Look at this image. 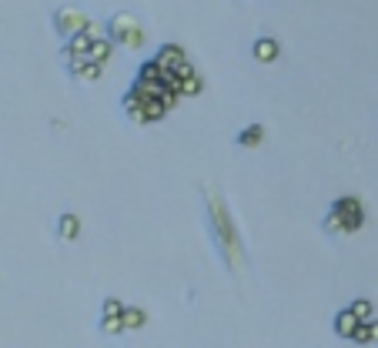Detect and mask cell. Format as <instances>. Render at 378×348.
<instances>
[{
	"instance_id": "1",
	"label": "cell",
	"mask_w": 378,
	"mask_h": 348,
	"mask_svg": "<svg viewBox=\"0 0 378 348\" xmlns=\"http://www.w3.org/2000/svg\"><path fill=\"white\" fill-rule=\"evenodd\" d=\"M107 37L124 44V47H141L144 44V30H141L134 13H114L107 20Z\"/></svg>"
},
{
	"instance_id": "2",
	"label": "cell",
	"mask_w": 378,
	"mask_h": 348,
	"mask_svg": "<svg viewBox=\"0 0 378 348\" xmlns=\"http://www.w3.org/2000/svg\"><path fill=\"white\" fill-rule=\"evenodd\" d=\"M54 30L61 37H74L81 30H88V13L77 7H61V11H54Z\"/></svg>"
},
{
	"instance_id": "3",
	"label": "cell",
	"mask_w": 378,
	"mask_h": 348,
	"mask_svg": "<svg viewBox=\"0 0 378 348\" xmlns=\"http://www.w3.org/2000/svg\"><path fill=\"white\" fill-rule=\"evenodd\" d=\"M331 211H338V215H341V221H345V232H358V228H362V221H365L358 198H338Z\"/></svg>"
},
{
	"instance_id": "4",
	"label": "cell",
	"mask_w": 378,
	"mask_h": 348,
	"mask_svg": "<svg viewBox=\"0 0 378 348\" xmlns=\"http://www.w3.org/2000/svg\"><path fill=\"white\" fill-rule=\"evenodd\" d=\"M67 67H71V78L74 80H98L101 78V67L98 61H90V57H64Z\"/></svg>"
},
{
	"instance_id": "5",
	"label": "cell",
	"mask_w": 378,
	"mask_h": 348,
	"mask_svg": "<svg viewBox=\"0 0 378 348\" xmlns=\"http://www.w3.org/2000/svg\"><path fill=\"white\" fill-rule=\"evenodd\" d=\"M90 44H94V34L81 30V34H74V37H67L64 57H88V54H90Z\"/></svg>"
},
{
	"instance_id": "6",
	"label": "cell",
	"mask_w": 378,
	"mask_h": 348,
	"mask_svg": "<svg viewBox=\"0 0 378 348\" xmlns=\"http://www.w3.org/2000/svg\"><path fill=\"white\" fill-rule=\"evenodd\" d=\"M358 315H355L352 308H341L338 315H335V335H341V338H352L355 335V328H358Z\"/></svg>"
},
{
	"instance_id": "7",
	"label": "cell",
	"mask_w": 378,
	"mask_h": 348,
	"mask_svg": "<svg viewBox=\"0 0 378 348\" xmlns=\"http://www.w3.org/2000/svg\"><path fill=\"white\" fill-rule=\"evenodd\" d=\"M57 234H61L64 241H77L81 238V218L77 215H61L57 218Z\"/></svg>"
},
{
	"instance_id": "8",
	"label": "cell",
	"mask_w": 378,
	"mask_h": 348,
	"mask_svg": "<svg viewBox=\"0 0 378 348\" xmlns=\"http://www.w3.org/2000/svg\"><path fill=\"white\" fill-rule=\"evenodd\" d=\"M254 61H261V64L278 61V40H271V37L254 40Z\"/></svg>"
},
{
	"instance_id": "9",
	"label": "cell",
	"mask_w": 378,
	"mask_h": 348,
	"mask_svg": "<svg viewBox=\"0 0 378 348\" xmlns=\"http://www.w3.org/2000/svg\"><path fill=\"white\" fill-rule=\"evenodd\" d=\"M261 138H265V128H261V124H248L244 131H238L235 141H238V148H258Z\"/></svg>"
},
{
	"instance_id": "10",
	"label": "cell",
	"mask_w": 378,
	"mask_h": 348,
	"mask_svg": "<svg viewBox=\"0 0 378 348\" xmlns=\"http://www.w3.org/2000/svg\"><path fill=\"white\" fill-rule=\"evenodd\" d=\"M111 51H114V44L101 34V37H94V44H90V54H88V57H90V61H98V64H107V61H111Z\"/></svg>"
},
{
	"instance_id": "11",
	"label": "cell",
	"mask_w": 378,
	"mask_h": 348,
	"mask_svg": "<svg viewBox=\"0 0 378 348\" xmlns=\"http://www.w3.org/2000/svg\"><path fill=\"white\" fill-rule=\"evenodd\" d=\"M158 61L171 71L175 64H181V61H184V51H181V47H175V44H167V47H161V51H158Z\"/></svg>"
},
{
	"instance_id": "12",
	"label": "cell",
	"mask_w": 378,
	"mask_h": 348,
	"mask_svg": "<svg viewBox=\"0 0 378 348\" xmlns=\"http://www.w3.org/2000/svg\"><path fill=\"white\" fill-rule=\"evenodd\" d=\"M101 332L104 335H117V332H124V318H121V315H101Z\"/></svg>"
},
{
	"instance_id": "13",
	"label": "cell",
	"mask_w": 378,
	"mask_h": 348,
	"mask_svg": "<svg viewBox=\"0 0 378 348\" xmlns=\"http://www.w3.org/2000/svg\"><path fill=\"white\" fill-rule=\"evenodd\" d=\"M121 318H124V328H141V325L148 322V315L141 308H124L121 311Z\"/></svg>"
},
{
	"instance_id": "14",
	"label": "cell",
	"mask_w": 378,
	"mask_h": 348,
	"mask_svg": "<svg viewBox=\"0 0 378 348\" xmlns=\"http://www.w3.org/2000/svg\"><path fill=\"white\" fill-rule=\"evenodd\" d=\"M348 308L358 315V322H372V311H375V308H372V301H365V298H355Z\"/></svg>"
},
{
	"instance_id": "15",
	"label": "cell",
	"mask_w": 378,
	"mask_h": 348,
	"mask_svg": "<svg viewBox=\"0 0 378 348\" xmlns=\"http://www.w3.org/2000/svg\"><path fill=\"white\" fill-rule=\"evenodd\" d=\"M321 228H325L328 234H338V232H345V221H341L338 211H328L325 221H321Z\"/></svg>"
},
{
	"instance_id": "16",
	"label": "cell",
	"mask_w": 378,
	"mask_h": 348,
	"mask_svg": "<svg viewBox=\"0 0 378 348\" xmlns=\"http://www.w3.org/2000/svg\"><path fill=\"white\" fill-rule=\"evenodd\" d=\"M198 90H201V78H198V74L181 80V94H198Z\"/></svg>"
},
{
	"instance_id": "17",
	"label": "cell",
	"mask_w": 378,
	"mask_h": 348,
	"mask_svg": "<svg viewBox=\"0 0 378 348\" xmlns=\"http://www.w3.org/2000/svg\"><path fill=\"white\" fill-rule=\"evenodd\" d=\"M121 311H124V305H121L117 298H107V301H104V315H121Z\"/></svg>"
},
{
	"instance_id": "18",
	"label": "cell",
	"mask_w": 378,
	"mask_h": 348,
	"mask_svg": "<svg viewBox=\"0 0 378 348\" xmlns=\"http://www.w3.org/2000/svg\"><path fill=\"white\" fill-rule=\"evenodd\" d=\"M372 325V342H378V322H368Z\"/></svg>"
}]
</instances>
